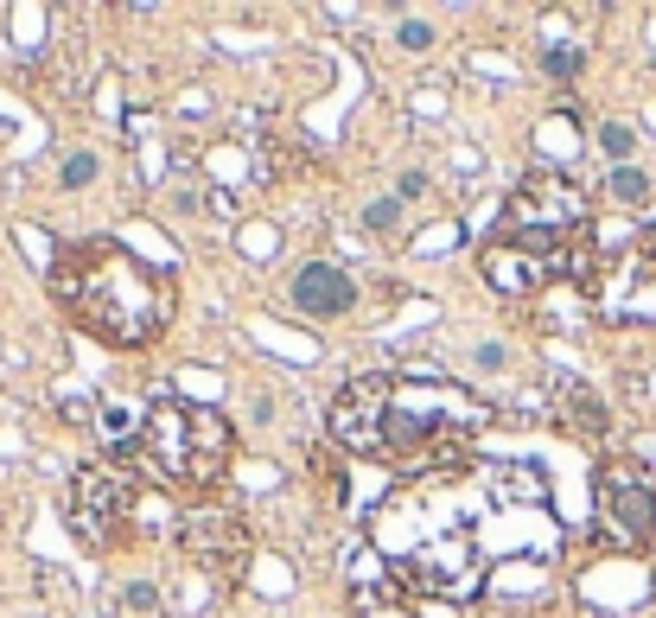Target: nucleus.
I'll list each match as a JSON object with an SVG mask.
<instances>
[{
	"mask_svg": "<svg viewBox=\"0 0 656 618\" xmlns=\"http://www.w3.org/2000/svg\"><path fill=\"white\" fill-rule=\"evenodd\" d=\"M45 287L90 338L122 345V351L153 345L172 325V313H179L172 268L134 255L122 236H83V243L58 249L45 262Z\"/></svg>",
	"mask_w": 656,
	"mask_h": 618,
	"instance_id": "obj_2",
	"label": "nucleus"
},
{
	"mask_svg": "<svg viewBox=\"0 0 656 618\" xmlns=\"http://www.w3.org/2000/svg\"><path fill=\"white\" fill-rule=\"evenodd\" d=\"M561 408H567V415H574V427H580V434H606V408H599L593 402V389H586V383H567L561 389Z\"/></svg>",
	"mask_w": 656,
	"mask_h": 618,
	"instance_id": "obj_12",
	"label": "nucleus"
},
{
	"mask_svg": "<svg viewBox=\"0 0 656 618\" xmlns=\"http://www.w3.org/2000/svg\"><path fill=\"white\" fill-rule=\"evenodd\" d=\"M504 364H510L504 345H478V370H504Z\"/></svg>",
	"mask_w": 656,
	"mask_h": 618,
	"instance_id": "obj_21",
	"label": "nucleus"
},
{
	"mask_svg": "<svg viewBox=\"0 0 656 618\" xmlns=\"http://www.w3.org/2000/svg\"><path fill=\"white\" fill-rule=\"evenodd\" d=\"M179 542H185V555L198 561V568H211V580H230L236 568L249 561V529L236 510H223V504H192L179 517Z\"/></svg>",
	"mask_w": 656,
	"mask_h": 618,
	"instance_id": "obj_7",
	"label": "nucleus"
},
{
	"mask_svg": "<svg viewBox=\"0 0 656 618\" xmlns=\"http://www.w3.org/2000/svg\"><path fill=\"white\" fill-rule=\"evenodd\" d=\"M599 147H606V160H612V166H631V153H637V128L606 122V128H599Z\"/></svg>",
	"mask_w": 656,
	"mask_h": 618,
	"instance_id": "obj_14",
	"label": "nucleus"
},
{
	"mask_svg": "<svg viewBox=\"0 0 656 618\" xmlns=\"http://www.w3.org/2000/svg\"><path fill=\"white\" fill-rule=\"evenodd\" d=\"M606 198L625 204V211H637V204L656 198V179L644 173V166H612V173H606Z\"/></svg>",
	"mask_w": 656,
	"mask_h": 618,
	"instance_id": "obj_11",
	"label": "nucleus"
},
{
	"mask_svg": "<svg viewBox=\"0 0 656 618\" xmlns=\"http://www.w3.org/2000/svg\"><path fill=\"white\" fill-rule=\"evenodd\" d=\"M281 300H287L300 319L332 325V319H351V313H357L364 287H357V281H351V268H338V262H300V268L287 274Z\"/></svg>",
	"mask_w": 656,
	"mask_h": 618,
	"instance_id": "obj_8",
	"label": "nucleus"
},
{
	"mask_svg": "<svg viewBox=\"0 0 656 618\" xmlns=\"http://www.w3.org/2000/svg\"><path fill=\"white\" fill-rule=\"evenodd\" d=\"M421 192H427V173H402V179H395V198H402V204L421 198Z\"/></svg>",
	"mask_w": 656,
	"mask_h": 618,
	"instance_id": "obj_20",
	"label": "nucleus"
},
{
	"mask_svg": "<svg viewBox=\"0 0 656 618\" xmlns=\"http://www.w3.org/2000/svg\"><path fill=\"white\" fill-rule=\"evenodd\" d=\"M230 459H236L230 421L185 396H160L141 421V440L122 453V466H134V478L153 491H217Z\"/></svg>",
	"mask_w": 656,
	"mask_h": 618,
	"instance_id": "obj_3",
	"label": "nucleus"
},
{
	"mask_svg": "<svg viewBox=\"0 0 656 618\" xmlns=\"http://www.w3.org/2000/svg\"><path fill=\"white\" fill-rule=\"evenodd\" d=\"M402 223V198H376L364 204V230H395Z\"/></svg>",
	"mask_w": 656,
	"mask_h": 618,
	"instance_id": "obj_16",
	"label": "nucleus"
},
{
	"mask_svg": "<svg viewBox=\"0 0 656 618\" xmlns=\"http://www.w3.org/2000/svg\"><path fill=\"white\" fill-rule=\"evenodd\" d=\"M542 147H548V153L567 147V160H574V122H561V115H555V122H542Z\"/></svg>",
	"mask_w": 656,
	"mask_h": 618,
	"instance_id": "obj_18",
	"label": "nucleus"
},
{
	"mask_svg": "<svg viewBox=\"0 0 656 618\" xmlns=\"http://www.w3.org/2000/svg\"><path fill=\"white\" fill-rule=\"evenodd\" d=\"M491 408L446 376H351L332 402V440L395 472H446L472 453Z\"/></svg>",
	"mask_w": 656,
	"mask_h": 618,
	"instance_id": "obj_1",
	"label": "nucleus"
},
{
	"mask_svg": "<svg viewBox=\"0 0 656 618\" xmlns=\"http://www.w3.org/2000/svg\"><path fill=\"white\" fill-rule=\"evenodd\" d=\"M128 612H160V587H153V580H134V587H128Z\"/></svg>",
	"mask_w": 656,
	"mask_h": 618,
	"instance_id": "obj_19",
	"label": "nucleus"
},
{
	"mask_svg": "<svg viewBox=\"0 0 656 618\" xmlns=\"http://www.w3.org/2000/svg\"><path fill=\"white\" fill-rule=\"evenodd\" d=\"M147 485L134 478V466L109 459V466H90L71 478V497H64V523H71L77 542L90 548H115L128 542V523H134V497Z\"/></svg>",
	"mask_w": 656,
	"mask_h": 618,
	"instance_id": "obj_4",
	"label": "nucleus"
},
{
	"mask_svg": "<svg viewBox=\"0 0 656 618\" xmlns=\"http://www.w3.org/2000/svg\"><path fill=\"white\" fill-rule=\"evenodd\" d=\"M96 179H102V153L77 147V153H64V160H58V185H64V192H90Z\"/></svg>",
	"mask_w": 656,
	"mask_h": 618,
	"instance_id": "obj_13",
	"label": "nucleus"
},
{
	"mask_svg": "<svg viewBox=\"0 0 656 618\" xmlns=\"http://www.w3.org/2000/svg\"><path fill=\"white\" fill-rule=\"evenodd\" d=\"M599 517L618 529V542H656V472L637 459H606L599 466Z\"/></svg>",
	"mask_w": 656,
	"mask_h": 618,
	"instance_id": "obj_5",
	"label": "nucleus"
},
{
	"mask_svg": "<svg viewBox=\"0 0 656 618\" xmlns=\"http://www.w3.org/2000/svg\"><path fill=\"white\" fill-rule=\"evenodd\" d=\"M478 268H485V281L510 300H529L535 287H548V262H529V255L510 249V243H485L478 249Z\"/></svg>",
	"mask_w": 656,
	"mask_h": 618,
	"instance_id": "obj_9",
	"label": "nucleus"
},
{
	"mask_svg": "<svg viewBox=\"0 0 656 618\" xmlns=\"http://www.w3.org/2000/svg\"><path fill=\"white\" fill-rule=\"evenodd\" d=\"M548 77H580V45H548Z\"/></svg>",
	"mask_w": 656,
	"mask_h": 618,
	"instance_id": "obj_17",
	"label": "nucleus"
},
{
	"mask_svg": "<svg viewBox=\"0 0 656 618\" xmlns=\"http://www.w3.org/2000/svg\"><path fill=\"white\" fill-rule=\"evenodd\" d=\"M434 39H440L434 20H402V26H395V45H402V51H434Z\"/></svg>",
	"mask_w": 656,
	"mask_h": 618,
	"instance_id": "obj_15",
	"label": "nucleus"
},
{
	"mask_svg": "<svg viewBox=\"0 0 656 618\" xmlns=\"http://www.w3.org/2000/svg\"><path fill=\"white\" fill-rule=\"evenodd\" d=\"M599 313L618 325H656V230H637V243L606 268Z\"/></svg>",
	"mask_w": 656,
	"mask_h": 618,
	"instance_id": "obj_6",
	"label": "nucleus"
},
{
	"mask_svg": "<svg viewBox=\"0 0 656 618\" xmlns=\"http://www.w3.org/2000/svg\"><path fill=\"white\" fill-rule=\"evenodd\" d=\"M351 618H421L402 587H357L351 593Z\"/></svg>",
	"mask_w": 656,
	"mask_h": 618,
	"instance_id": "obj_10",
	"label": "nucleus"
}]
</instances>
